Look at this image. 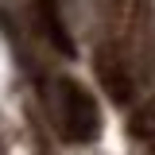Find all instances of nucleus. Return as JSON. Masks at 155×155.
Masks as SVG:
<instances>
[{"label": "nucleus", "instance_id": "f03ea898", "mask_svg": "<svg viewBox=\"0 0 155 155\" xmlns=\"http://www.w3.org/2000/svg\"><path fill=\"white\" fill-rule=\"evenodd\" d=\"M97 78H101V89L113 97L116 105H132L136 101V74H132V66H128L120 47L105 43L97 51Z\"/></svg>", "mask_w": 155, "mask_h": 155}, {"label": "nucleus", "instance_id": "f257e3e1", "mask_svg": "<svg viewBox=\"0 0 155 155\" xmlns=\"http://www.w3.org/2000/svg\"><path fill=\"white\" fill-rule=\"evenodd\" d=\"M51 113H54L62 140H70V143H93L101 136V109H97L93 93L74 78H58L51 85Z\"/></svg>", "mask_w": 155, "mask_h": 155}]
</instances>
